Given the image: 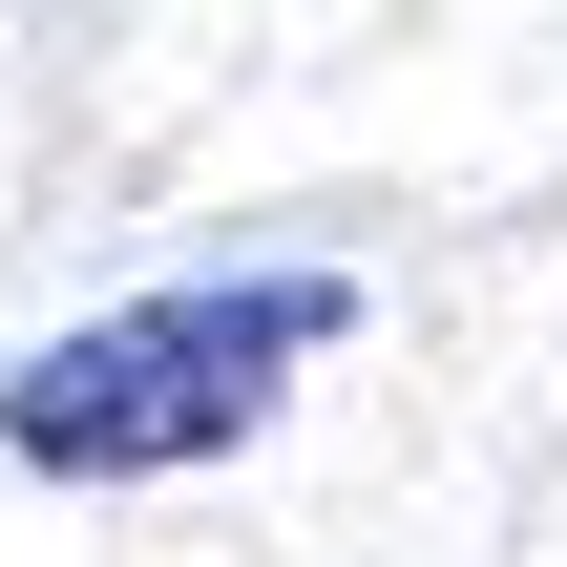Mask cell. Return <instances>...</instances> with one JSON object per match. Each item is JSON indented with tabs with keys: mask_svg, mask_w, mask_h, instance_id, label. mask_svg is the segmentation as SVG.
Segmentation results:
<instances>
[{
	"mask_svg": "<svg viewBox=\"0 0 567 567\" xmlns=\"http://www.w3.org/2000/svg\"><path fill=\"white\" fill-rule=\"evenodd\" d=\"M337 337H358V295H337V274L126 295V316L42 337V358L0 379V463H42V484H189V463H231V442L337 358Z\"/></svg>",
	"mask_w": 567,
	"mask_h": 567,
	"instance_id": "1",
	"label": "cell"
}]
</instances>
